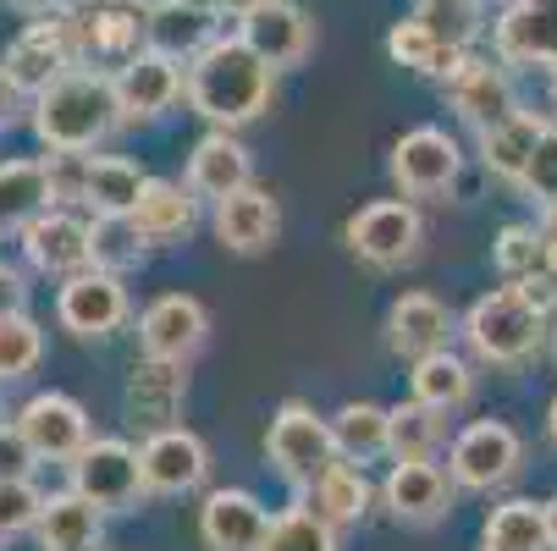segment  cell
Wrapping results in <instances>:
<instances>
[{
    "label": "cell",
    "mask_w": 557,
    "mask_h": 551,
    "mask_svg": "<svg viewBox=\"0 0 557 551\" xmlns=\"http://www.w3.org/2000/svg\"><path fill=\"white\" fill-rule=\"evenodd\" d=\"M188 105L194 116H205L215 133H232L255 122L271 95H276V66L260 61L237 34H215L194 61H188Z\"/></svg>",
    "instance_id": "cell-1"
},
{
    "label": "cell",
    "mask_w": 557,
    "mask_h": 551,
    "mask_svg": "<svg viewBox=\"0 0 557 551\" xmlns=\"http://www.w3.org/2000/svg\"><path fill=\"white\" fill-rule=\"evenodd\" d=\"M116 127H122L116 77L100 72V66H72L66 77H55L45 95H34V133H39L45 149L89 154Z\"/></svg>",
    "instance_id": "cell-2"
},
{
    "label": "cell",
    "mask_w": 557,
    "mask_h": 551,
    "mask_svg": "<svg viewBox=\"0 0 557 551\" xmlns=\"http://www.w3.org/2000/svg\"><path fill=\"white\" fill-rule=\"evenodd\" d=\"M541 337H546V314L519 287H497L486 298H474L463 314V342L486 364H524L541 348Z\"/></svg>",
    "instance_id": "cell-3"
},
{
    "label": "cell",
    "mask_w": 557,
    "mask_h": 551,
    "mask_svg": "<svg viewBox=\"0 0 557 551\" xmlns=\"http://www.w3.org/2000/svg\"><path fill=\"white\" fill-rule=\"evenodd\" d=\"M519 463H524V447H519L513 425H503V419L469 425L447 447V475L463 491H497V486H508L519 475Z\"/></svg>",
    "instance_id": "cell-4"
},
{
    "label": "cell",
    "mask_w": 557,
    "mask_h": 551,
    "mask_svg": "<svg viewBox=\"0 0 557 551\" xmlns=\"http://www.w3.org/2000/svg\"><path fill=\"white\" fill-rule=\"evenodd\" d=\"M265 452L276 463V475L293 486H309L326 463H337V441H332V419H321L309 403H282L265 436Z\"/></svg>",
    "instance_id": "cell-5"
},
{
    "label": "cell",
    "mask_w": 557,
    "mask_h": 551,
    "mask_svg": "<svg viewBox=\"0 0 557 551\" xmlns=\"http://www.w3.org/2000/svg\"><path fill=\"white\" fill-rule=\"evenodd\" d=\"M420 238H425V226H420V210L409 199H375L348 221V249L375 271L409 265L420 254Z\"/></svg>",
    "instance_id": "cell-6"
},
{
    "label": "cell",
    "mask_w": 557,
    "mask_h": 551,
    "mask_svg": "<svg viewBox=\"0 0 557 551\" xmlns=\"http://www.w3.org/2000/svg\"><path fill=\"white\" fill-rule=\"evenodd\" d=\"M72 491L95 502L100 513H127L149 486H144V463L127 441H89L72 463Z\"/></svg>",
    "instance_id": "cell-7"
},
{
    "label": "cell",
    "mask_w": 557,
    "mask_h": 551,
    "mask_svg": "<svg viewBox=\"0 0 557 551\" xmlns=\"http://www.w3.org/2000/svg\"><path fill=\"white\" fill-rule=\"evenodd\" d=\"M463 154L442 127H414L392 143V183L404 188V199H436L458 183Z\"/></svg>",
    "instance_id": "cell-8"
},
{
    "label": "cell",
    "mask_w": 557,
    "mask_h": 551,
    "mask_svg": "<svg viewBox=\"0 0 557 551\" xmlns=\"http://www.w3.org/2000/svg\"><path fill=\"white\" fill-rule=\"evenodd\" d=\"M210 337V314L199 298L188 292H161L144 314H138V348L144 359H172V364H188Z\"/></svg>",
    "instance_id": "cell-9"
},
{
    "label": "cell",
    "mask_w": 557,
    "mask_h": 551,
    "mask_svg": "<svg viewBox=\"0 0 557 551\" xmlns=\"http://www.w3.org/2000/svg\"><path fill=\"white\" fill-rule=\"evenodd\" d=\"M12 72V84L34 100L45 95L55 77H66L77 66V45H72V23L66 17H50V23H28L12 45H7V61H0Z\"/></svg>",
    "instance_id": "cell-10"
},
{
    "label": "cell",
    "mask_w": 557,
    "mask_h": 551,
    "mask_svg": "<svg viewBox=\"0 0 557 551\" xmlns=\"http://www.w3.org/2000/svg\"><path fill=\"white\" fill-rule=\"evenodd\" d=\"M23 249L34 271L72 281V276L95 271V226L77 221L72 210H45L23 226Z\"/></svg>",
    "instance_id": "cell-11"
},
{
    "label": "cell",
    "mask_w": 557,
    "mask_h": 551,
    "mask_svg": "<svg viewBox=\"0 0 557 551\" xmlns=\"http://www.w3.org/2000/svg\"><path fill=\"white\" fill-rule=\"evenodd\" d=\"M17 430L34 447V458H50V463H72L77 452L95 441L84 403L66 398V391H39V398H28L17 409Z\"/></svg>",
    "instance_id": "cell-12"
},
{
    "label": "cell",
    "mask_w": 557,
    "mask_h": 551,
    "mask_svg": "<svg viewBox=\"0 0 557 551\" xmlns=\"http://www.w3.org/2000/svg\"><path fill=\"white\" fill-rule=\"evenodd\" d=\"M237 39L271 66H298L314 45V23L293 0H255V7L237 12Z\"/></svg>",
    "instance_id": "cell-13"
},
{
    "label": "cell",
    "mask_w": 557,
    "mask_h": 551,
    "mask_svg": "<svg viewBox=\"0 0 557 551\" xmlns=\"http://www.w3.org/2000/svg\"><path fill=\"white\" fill-rule=\"evenodd\" d=\"M116 77V105H122V122H154L177 105V95L188 89V66L172 61V55H154V50H138L127 66L111 72Z\"/></svg>",
    "instance_id": "cell-14"
},
{
    "label": "cell",
    "mask_w": 557,
    "mask_h": 551,
    "mask_svg": "<svg viewBox=\"0 0 557 551\" xmlns=\"http://www.w3.org/2000/svg\"><path fill=\"white\" fill-rule=\"evenodd\" d=\"M144 17H149L144 0H111V7H100L89 17H66L72 45H77V66H95V61L127 66L144 50Z\"/></svg>",
    "instance_id": "cell-15"
},
{
    "label": "cell",
    "mask_w": 557,
    "mask_h": 551,
    "mask_svg": "<svg viewBox=\"0 0 557 551\" xmlns=\"http://www.w3.org/2000/svg\"><path fill=\"white\" fill-rule=\"evenodd\" d=\"M55 321L72 331V337H111L122 321H127V287L122 276L111 271H84L61 281L55 292Z\"/></svg>",
    "instance_id": "cell-16"
},
{
    "label": "cell",
    "mask_w": 557,
    "mask_h": 551,
    "mask_svg": "<svg viewBox=\"0 0 557 551\" xmlns=\"http://www.w3.org/2000/svg\"><path fill=\"white\" fill-rule=\"evenodd\" d=\"M442 100L474 127V133H486L497 122H508L519 111L513 100V84H508V72L481 61V55H463V66L453 77H442Z\"/></svg>",
    "instance_id": "cell-17"
},
{
    "label": "cell",
    "mask_w": 557,
    "mask_h": 551,
    "mask_svg": "<svg viewBox=\"0 0 557 551\" xmlns=\"http://www.w3.org/2000/svg\"><path fill=\"white\" fill-rule=\"evenodd\" d=\"M138 463H144V486L161 491V497H183V491H199L205 475H210V452L194 430L172 425V430H154L144 447H138Z\"/></svg>",
    "instance_id": "cell-18"
},
{
    "label": "cell",
    "mask_w": 557,
    "mask_h": 551,
    "mask_svg": "<svg viewBox=\"0 0 557 551\" xmlns=\"http://www.w3.org/2000/svg\"><path fill=\"white\" fill-rule=\"evenodd\" d=\"M183 398H188V375H183V364H172V359H138L133 375H127V386H122L127 419L144 425L149 436L177 425Z\"/></svg>",
    "instance_id": "cell-19"
},
{
    "label": "cell",
    "mask_w": 557,
    "mask_h": 551,
    "mask_svg": "<svg viewBox=\"0 0 557 551\" xmlns=\"http://www.w3.org/2000/svg\"><path fill=\"white\" fill-rule=\"evenodd\" d=\"M271 535V513L255 491H210L199 508V540L210 551H260Z\"/></svg>",
    "instance_id": "cell-20"
},
{
    "label": "cell",
    "mask_w": 557,
    "mask_h": 551,
    "mask_svg": "<svg viewBox=\"0 0 557 551\" xmlns=\"http://www.w3.org/2000/svg\"><path fill=\"white\" fill-rule=\"evenodd\" d=\"M255 188V161H249V149L237 143L232 133H205L188 154V193L194 199H232V193H244Z\"/></svg>",
    "instance_id": "cell-21"
},
{
    "label": "cell",
    "mask_w": 557,
    "mask_h": 551,
    "mask_svg": "<svg viewBox=\"0 0 557 551\" xmlns=\"http://www.w3.org/2000/svg\"><path fill=\"white\" fill-rule=\"evenodd\" d=\"M381 497H386L392 518H404V524H436L453 508V475H442L436 463H392Z\"/></svg>",
    "instance_id": "cell-22"
},
{
    "label": "cell",
    "mask_w": 557,
    "mask_h": 551,
    "mask_svg": "<svg viewBox=\"0 0 557 551\" xmlns=\"http://www.w3.org/2000/svg\"><path fill=\"white\" fill-rule=\"evenodd\" d=\"M282 231V210L265 188H244L215 204V238L232 249V254H265Z\"/></svg>",
    "instance_id": "cell-23"
},
{
    "label": "cell",
    "mask_w": 557,
    "mask_h": 551,
    "mask_svg": "<svg viewBox=\"0 0 557 551\" xmlns=\"http://www.w3.org/2000/svg\"><path fill=\"white\" fill-rule=\"evenodd\" d=\"M447 331H453V314L431 292H404V298L392 303V314H386V342H392V353H404V359L442 353L447 348Z\"/></svg>",
    "instance_id": "cell-24"
},
{
    "label": "cell",
    "mask_w": 557,
    "mask_h": 551,
    "mask_svg": "<svg viewBox=\"0 0 557 551\" xmlns=\"http://www.w3.org/2000/svg\"><path fill=\"white\" fill-rule=\"evenodd\" d=\"M492 45L519 66H557V7H513L492 23Z\"/></svg>",
    "instance_id": "cell-25"
},
{
    "label": "cell",
    "mask_w": 557,
    "mask_h": 551,
    "mask_svg": "<svg viewBox=\"0 0 557 551\" xmlns=\"http://www.w3.org/2000/svg\"><path fill=\"white\" fill-rule=\"evenodd\" d=\"M138 226L144 243H183L194 221H199V199L188 193V183H166V177H149L138 210L127 215Z\"/></svg>",
    "instance_id": "cell-26"
},
{
    "label": "cell",
    "mask_w": 557,
    "mask_h": 551,
    "mask_svg": "<svg viewBox=\"0 0 557 551\" xmlns=\"http://www.w3.org/2000/svg\"><path fill=\"white\" fill-rule=\"evenodd\" d=\"M34 535H39L45 551H100L106 513L95 502H84L77 491H55V497H45V513H39Z\"/></svg>",
    "instance_id": "cell-27"
},
{
    "label": "cell",
    "mask_w": 557,
    "mask_h": 551,
    "mask_svg": "<svg viewBox=\"0 0 557 551\" xmlns=\"http://www.w3.org/2000/svg\"><path fill=\"white\" fill-rule=\"evenodd\" d=\"M304 491H309L304 508L321 518V524H332V529L359 524L364 508H370V480H364V468H354V463H326Z\"/></svg>",
    "instance_id": "cell-28"
},
{
    "label": "cell",
    "mask_w": 557,
    "mask_h": 551,
    "mask_svg": "<svg viewBox=\"0 0 557 551\" xmlns=\"http://www.w3.org/2000/svg\"><path fill=\"white\" fill-rule=\"evenodd\" d=\"M546 127H552V122H541L535 111H513L508 122L486 127V133H481V161H486V172L503 177V183H519V177L530 172V161H535V143H541Z\"/></svg>",
    "instance_id": "cell-29"
},
{
    "label": "cell",
    "mask_w": 557,
    "mask_h": 551,
    "mask_svg": "<svg viewBox=\"0 0 557 551\" xmlns=\"http://www.w3.org/2000/svg\"><path fill=\"white\" fill-rule=\"evenodd\" d=\"M210 39H215V34H210V17L194 12V7H183V0H161V7H149V17H144V50L172 55V61H183V66H188Z\"/></svg>",
    "instance_id": "cell-30"
},
{
    "label": "cell",
    "mask_w": 557,
    "mask_h": 551,
    "mask_svg": "<svg viewBox=\"0 0 557 551\" xmlns=\"http://www.w3.org/2000/svg\"><path fill=\"white\" fill-rule=\"evenodd\" d=\"M144 172L122 154H95L89 161V188H84V204L100 215V221H127L144 199Z\"/></svg>",
    "instance_id": "cell-31"
},
{
    "label": "cell",
    "mask_w": 557,
    "mask_h": 551,
    "mask_svg": "<svg viewBox=\"0 0 557 551\" xmlns=\"http://www.w3.org/2000/svg\"><path fill=\"white\" fill-rule=\"evenodd\" d=\"M386 55L397 61V66H409V72H425V77H453L458 66H463V55L469 50H458V45H442L420 17H404V23H392V34H386Z\"/></svg>",
    "instance_id": "cell-32"
},
{
    "label": "cell",
    "mask_w": 557,
    "mask_h": 551,
    "mask_svg": "<svg viewBox=\"0 0 557 551\" xmlns=\"http://www.w3.org/2000/svg\"><path fill=\"white\" fill-rule=\"evenodd\" d=\"M414 398L425 409H436V414H453V409H463L474 398V370L453 348H442L431 359H414Z\"/></svg>",
    "instance_id": "cell-33"
},
{
    "label": "cell",
    "mask_w": 557,
    "mask_h": 551,
    "mask_svg": "<svg viewBox=\"0 0 557 551\" xmlns=\"http://www.w3.org/2000/svg\"><path fill=\"white\" fill-rule=\"evenodd\" d=\"M442 447V414L425 409L420 398L386 409V452L397 463H431V452Z\"/></svg>",
    "instance_id": "cell-34"
},
{
    "label": "cell",
    "mask_w": 557,
    "mask_h": 551,
    "mask_svg": "<svg viewBox=\"0 0 557 551\" xmlns=\"http://www.w3.org/2000/svg\"><path fill=\"white\" fill-rule=\"evenodd\" d=\"M481 551H552L546 546V513L530 497L492 508V518L481 529Z\"/></svg>",
    "instance_id": "cell-35"
},
{
    "label": "cell",
    "mask_w": 557,
    "mask_h": 551,
    "mask_svg": "<svg viewBox=\"0 0 557 551\" xmlns=\"http://www.w3.org/2000/svg\"><path fill=\"white\" fill-rule=\"evenodd\" d=\"M45 210H50V188H45L39 161H7L0 166V226H28Z\"/></svg>",
    "instance_id": "cell-36"
},
{
    "label": "cell",
    "mask_w": 557,
    "mask_h": 551,
    "mask_svg": "<svg viewBox=\"0 0 557 551\" xmlns=\"http://www.w3.org/2000/svg\"><path fill=\"white\" fill-rule=\"evenodd\" d=\"M332 441H337V458H348V463L381 458L386 452V409H375V403H343L332 414Z\"/></svg>",
    "instance_id": "cell-37"
},
{
    "label": "cell",
    "mask_w": 557,
    "mask_h": 551,
    "mask_svg": "<svg viewBox=\"0 0 557 551\" xmlns=\"http://www.w3.org/2000/svg\"><path fill=\"white\" fill-rule=\"evenodd\" d=\"M39 359H45V331L28 314H7V321H0V386L34 375Z\"/></svg>",
    "instance_id": "cell-38"
},
{
    "label": "cell",
    "mask_w": 557,
    "mask_h": 551,
    "mask_svg": "<svg viewBox=\"0 0 557 551\" xmlns=\"http://www.w3.org/2000/svg\"><path fill=\"white\" fill-rule=\"evenodd\" d=\"M260 551H337V529L321 524V518L298 502V508H287L282 518H271V535H265Z\"/></svg>",
    "instance_id": "cell-39"
},
{
    "label": "cell",
    "mask_w": 557,
    "mask_h": 551,
    "mask_svg": "<svg viewBox=\"0 0 557 551\" xmlns=\"http://www.w3.org/2000/svg\"><path fill=\"white\" fill-rule=\"evenodd\" d=\"M492 260H497V271L519 287V281L541 276V265H546V243H541V231H535V226H503Z\"/></svg>",
    "instance_id": "cell-40"
},
{
    "label": "cell",
    "mask_w": 557,
    "mask_h": 551,
    "mask_svg": "<svg viewBox=\"0 0 557 551\" xmlns=\"http://www.w3.org/2000/svg\"><path fill=\"white\" fill-rule=\"evenodd\" d=\"M442 45H458L469 50V39L481 34V0H420V12H414Z\"/></svg>",
    "instance_id": "cell-41"
},
{
    "label": "cell",
    "mask_w": 557,
    "mask_h": 551,
    "mask_svg": "<svg viewBox=\"0 0 557 551\" xmlns=\"http://www.w3.org/2000/svg\"><path fill=\"white\" fill-rule=\"evenodd\" d=\"M89 161L95 154H72V149H50L45 154V188H50V210H66V204H84V188H89Z\"/></svg>",
    "instance_id": "cell-42"
},
{
    "label": "cell",
    "mask_w": 557,
    "mask_h": 551,
    "mask_svg": "<svg viewBox=\"0 0 557 551\" xmlns=\"http://www.w3.org/2000/svg\"><path fill=\"white\" fill-rule=\"evenodd\" d=\"M144 260V238H138V226L133 221H100L95 215V271H133Z\"/></svg>",
    "instance_id": "cell-43"
},
{
    "label": "cell",
    "mask_w": 557,
    "mask_h": 551,
    "mask_svg": "<svg viewBox=\"0 0 557 551\" xmlns=\"http://www.w3.org/2000/svg\"><path fill=\"white\" fill-rule=\"evenodd\" d=\"M39 513H45V491L34 480H0V540L39 529Z\"/></svg>",
    "instance_id": "cell-44"
},
{
    "label": "cell",
    "mask_w": 557,
    "mask_h": 551,
    "mask_svg": "<svg viewBox=\"0 0 557 551\" xmlns=\"http://www.w3.org/2000/svg\"><path fill=\"white\" fill-rule=\"evenodd\" d=\"M519 188H524L541 210H557V122L541 133V143H535V161H530V172L519 177Z\"/></svg>",
    "instance_id": "cell-45"
},
{
    "label": "cell",
    "mask_w": 557,
    "mask_h": 551,
    "mask_svg": "<svg viewBox=\"0 0 557 551\" xmlns=\"http://www.w3.org/2000/svg\"><path fill=\"white\" fill-rule=\"evenodd\" d=\"M34 447L23 441L17 425H0V480H28V468H34Z\"/></svg>",
    "instance_id": "cell-46"
},
{
    "label": "cell",
    "mask_w": 557,
    "mask_h": 551,
    "mask_svg": "<svg viewBox=\"0 0 557 551\" xmlns=\"http://www.w3.org/2000/svg\"><path fill=\"white\" fill-rule=\"evenodd\" d=\"M23 303H28L23 276H17L12 265H0V321H7V314H23Z\"/></svg>",
    "instance_id": "cell-47"
},
{
    "label": "cell",
    "mask_w": 557,
    "mask_h": 551,
    "mask_svg": "<svg viewBox=\"0 0 557 551\" xmlns=\"http://www.w3.org/2000/svg\"><path fill=\"white\" fill-rule=\"evenodd\" d=\"M23 100H28V95H23V89L12 84V72L0 66V127H12V122L23 116Z\"/></svg>",
    "instance_id": "cell-48"
},
{
    "label": "cell",
    "mask_w": 557,
    "mask_h": 551,
    "mask_svg": "<svg viewBox=\"0 0 557 551\" xmlns=\"http://www.w3.org/2000/svg\"><path fill=\"white\" fill-rule=\"evenodd\" d=\"M100 7H111V0H55L61 17H89V12H100Z\"/></svg>",
    "instance_id": "cell-49"
},
{
    "label": "cell",
    "mask_w": 557,
    "mask_h": 551,
    "mask_svg": "<svg viewBox=\"0 0 557 551\" xmlns=\"http://www.w3.org/2000/svg\"><path fill=\"white\" fill-rule=\"evenodd\" d=\"M183 7H194V12H205V17H221V12L237 17V0H183Z\"/></svg>",
    "instance_id": "cell-50"
},
{
    "label": "cell",
    "mask_w": 557,
    "mask_h": 551,
    "mask_svg": "<svg viewBox=\"0 0 557 551\" xmlns=\"http://www.w3.org/2000/svg\"><path fill=\"white\" fill-rule=\"evenodd\" d=\"M7 7H17V12L39 17V12H55V0H7Z\"/></svg>",
    "instance_id": "cell-51"
},
{
    "label": "cell",
    "mask_w": 557,
    "mask_h": 551,
    "mask_svg": "<svg viewBox=\"0 0 557 551\" xmlns=\"http://www.w3.org/2000/svg\"><path fill=\"white\" fill-rule=\"evenodd\" d=\"M541 513H546V546L557 551V497H552V502H546Z\"/></svg>",
    "instance_id": "cell-52"
},
{
    "label": "cell",
    "mask_w": 557,
    "mask_h": 551,
    "mask_svg": "<svg viewBox=\"0 0 557 551\" xmlns=\"http://www.w3.org/2000/svg\"><path fill=\"white\" fill-rule=\"evenodd\" d=\"M546 430H552V441H557V403H552V414H546Z\"/></svg>",
    "instance_id": "cell-53"
},
{
    "label": "cell",
    "mask_w": 557,
    "mask_h": 551,
    "mask_svg": "<svg viewBox=\"0 0 557 551\" xmlns=\"http://www.w3.org/2000/svg\"><path fill=\"white\" fill-rule=\"evenodd\" d=\"M519 7H557V0H519Z\"/></svg>",
    "instance_id": "cell-54"
},
{
    "label": "cell",
    "mask_w": 557,
    "mask_h": 551,
    "mask_svg": "<svg viewBox=\"0 0 557 551\" xmlns=\"http://www.w3.org/2000/svg\"><path fill=\"white\" fill-rule=\"evenodd\" d=\"M244 7H255V0H237V12H244Z\"/></svg>",
    "instance_id": "cell-55"
},
{
    "label": "cell",
    "mask_w": 557,
    "mask_h": 551,
    "mask_svg": "<svg viewBox=\"0 0 557 551\" xmlns=\"http://www.w3.org/2000/svg\"><path fill=\"white\" fill-rule=\"evenodd\" d=\"M552 77H557V66H552Z\"/></svg>",
    "instance_id": "cell-56"
}]
</instances>
